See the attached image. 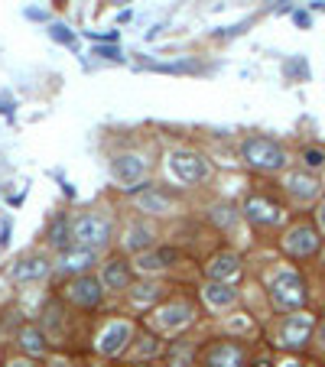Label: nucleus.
<instances>
[{
  "mask_svg": "<svg viewBox=\"0 0 325 367\" xmlns=\"http://www.w3.org/2000/svg\"><path fill=\"white\" fill-rule=\"evenodd\" d=\"M319 345H322V351H325V322L319 325Z\"/></svg>",
  "mask_w": 325,
  "mask_h": 367,
  "instance_id": "41",
  "label": "nucleus"
},
{
  "mask_svg": "<svg viewBox=\"0 0 325 367\" xmlns=\"http://www.w3.org/2000/svg\"><path fill=\"white\" fill-rule=\"evenodd\" d=\"M92 56L104 59V62H124V56H121V49L117 46H98V49H92Z\"/></svg>",
  "mask_w": 325,
  "mask_h": 367,
  "instance_id": "31",
  "label": "nucleus"
},
{
  "mask_svg": "<svg viewBox=\"0 0 325 367\" xmlns=\"http://www.w3.org/2000/svg\"><path fill=\"white\" fill-rule=\"evenodd\" d=\"M287 192L296 198V202H312V198H319L322 186H319V179H312L309 172H289L287 176Z\"/></svg>",
  "mask_w": 325,
  "mask_h": 367,
  "instance_id": "17",
  "label": "nucleus"
},
{
  "mask_svg": "<svg viewBox=\"0 0 325 367\" xmlns=\"http://www.w3.org/2000/svg\"><path fill=\"white\" fill-rule=\"evenodd\" d=\"M49 36L56 39V43H62V46H75V33L65 27V23H52V27H49Z\"/></svg>",
  "mask_w": 325,
  "mask_h": 367,
  "instance_id": "29",
  "label": "nucleus"
},
{
  "mask_svg": "<svg viewBox=\"0 0 325 367\" xmlns=\"http://www.w3.org/2000/svg\"><path fill=\"white\" fill-rule=\"evenodd\" d=\"M202 367H244V348L231 341H218L205 351Z\"/></svg>",
  "mask_w": 325,
  "mask_h": 367,
  "instance_id": "14",
  "label": "nucleus"
},
{
  "mask_svg": "<svg viewBox=\"0 0 325 367\" xmlns=\"http://www.w3.org/2000/svg\"><path fill=\"white\" fill-rule=\"evenodd\" d=\"M153 241H157V231L150 225H143V221H133V225L127 227V234H124V247H127L130 254H147V250H153Z\"/></svg>",
  "mask_w": 325,
  "mask_h": 367,
  "instance_id": "16",
  "label": "nucleus"
},
{
  "mask_svg": "<svg viewBox=\"0 0 325 367\" xmlns=\"http://www.w3.org/2000/svg\"><path fill=\"white\" fill-rule=\"evenodd\" d=\"M49 244L56 247V250H68V241L75 237V231H72V225H68V218L65 215H59L52 225H49Z\"/></svg>",
  "mask_w": 325,
  "mask_h": 367,
  "instance_id": "23",
  "label": "nucleus"
},
{
  "mask_svg": "<svg viewBox=\"0 0 325 367\" xmlns=\"http://www.w3.org/2000/svg\"><path fill=\"white\" fill-rule=\"evenodd\" d=\"M127 341H130L127 322H111V325L98 335V354H104V358H117V354L127 348Z\"/></svg>",
  "mask_w": 325,
  "mask_h": 367,
  "instance_id": "13",
  "label": "nucleus"
},
{
  "mask_svg": "<svg viewBox=\"0 0 325 367\" xmlns=\"http://www.w3.org/2000/svg\"><path fill=\"white\" fill-rule=\"evenodd\" d=\"M303 160H306L309 170H322V166H325V153L316 150V147H309V150L303 153Z\"/></svg>",
  "mask_w": 325,
  "mask_h": 367,
  "instance_id": "32",
  "label": "nucleus"
},
{
  "mask_svg": "<svg viewBox=\"0 0 325 367\" xmlns=\"http://www.w3.org/2000/svg\"><path fill=\"white\" fill-rule=\"evenodd\" d=\"M241 156L247 166H254L260 172H280L287 166V150L270 137H247L241 147Z\"/></svg>",
  "mask_w": 325,
  "mask_h": 367,
  "instance_id": "1",
  "label": "nucleus"
},
{
  "mask_svg": "<svg viewBox=\"0 0 325 367\" xmlns=\"http://www.w3.org/2000/svg\"><path fill=\"white\" fill-rule=\"evenodd\" d=\"M202 299L208 309H231L238 302V290H231L228 283H208L202 290Z\"/></svg>",
  "mask_w": 325,
  "mask_h": 367,
  "instance_id": "19",
  "label": "nucleus"
},
{
  "mask_svg": "<svg viewBox=\"0 0 325 367\" xmlns=\"http://www.w3.org/2000/svg\"><path fill=\"white\" fill-rule=\"evenodd\" d=\"M273 3H277V10H280V13H287V10H289V3H293V0H273Z\"/></svg>",
  "mask_w": 325,
  "mask_h": 367,
  "instance_id": "39",
  "label": "nucleus"
},
{
  "mask_svg": "<svg viewBox=\"0 0 325 367\" xmlns=\"http://www.w3.org/2000/svg\"><path fill=\"white\" fill-rule=\"evenodd\" d=\"M322 264H325V254H322Z\"/></svg>",
  "mask_w": 325,
  "mask_h": 367,
  "instance_id": "45",
  "label": "nucleus"
},
{
  "mask_svg": "<svg viewBox=\"0 0 325 367\" xmlns=\"http://www.w3.org/2000/svg\"><path fill=\"white\" fill-rule=\"evenodd\" d=\"M293 23H296V27H303V29L312 27V17H309V10H293Z\"/></svg>",
  "mask_w": 325,
  "mask_h": 367,
  "instance_id": "33",
  "label": "nucleus"
},
{
  "mask_svg": "<svg viewBox=\"0 0 325 367\" xmlns=\"http://www.w3.org/2000/svg\"><path fill=\"white\" fill-rule=\"evenodd\" d=\"M130 299H133V306H153V302L159 299V286H153V283H140V286H133L130 290Z\"/></svg>",
  "mask_w": 325,
  "mask_h": 367,
  "instance_id": "24",
  "label": "nucleus"
},
{
  "mask_svg": "<svg viewBox=\"0 0 325 367\" xmlns=\"http://www.w3.org/2000/svg\"><path fill=\"white\" fill-rule=\"evenodd\" d=\"M169 170H173V176H176L179 182H186V186H202V182L212 176L208 160L195 150H173L169 153Z\"/></svg>",
  "mask_w": 325,
  "mask_h": 367,
  "instance_id": "3",
  "label": "nucleus"
},
{
  "mask_svg": "<svg viewBox=\"0 0 325 367\" xmlns=\"http://www.w3.org/2000/svg\"><path fill=\"white\" fill-rule=\"evenodd\" d=\"M173 260H176V250H173V247H159V250H147V254H140L137 267H140V270H147V274H157V270L169 267Z\"/></svg>",
  "mask_w": 325,
  "mask_h": 367,
  "instance_id": "22",
  "label": "nucleus"
},
{
  "mask_svg": "<svg viewBox=\"0 0 325 367\" xmlns=\"http://www.w3.org/2000/svg\"><path fill=\"white\" fill-rule=\"evenodd\" d=\"M153 322H157L163 331H179V329H186V325L195 322V309L189 306V302H169V306L157 309Z\"/></svg>",
  "mask_w": 325,
  "mask_h": 367,
  "instance_id": "12",
  "label": "nucleus"
},
{
  "mask_svg": "<svg viewBox=\"0 0 325 367\" xmlns=\"http://www.w3.org/2000/svg\"><path fill=\"white\" fill-rule=\"evenodd\" d=\"M287 367H299V364H287Z\"/></svg>",
  "mask_w": 325,
  "mask_h": 367,
  "instance_id": "44",
  "label": "nucleus"
},
{
  "mask_svg": "<svg viewBox=\"0 0 325 367\" xmlns=\"http://www.w3.org/2000/svg\"><path fill=\"white\" fill-rule=\"evenodd\" d=\"M192 364V348H189L186 341H179L169 348V367H189Z\"/></svg>",
  "mask_w": 325,
  "mask_h": 367,
  "instance_id": "27",
  "label": "nucleus"
},
{
  "mask_svg": "<svg viewBox=\"0 0 325 367\" xmlns=\"http://www.w3.org/2000/svg\"><path fill=\"white\" fill-rule=\"evenodd\" d=\"M17 345L27 358H43L46 354V331L39 329V325H23L17 331Z\"/></svg>",
  "mask_w": 325,
  "mask_h": 367,
  "instance_id": "18",
  "label": "nucleus"
},
{
  "mask_svg": "<svg viewBox=\"0 0 325 367\" xmlns=\"http://www.w3.org/2000/svg\"><path fill=\"white\" fill-rule=\"evenodd\" d=\"M49 270H52V264H49L43 254H27L10 267V280L13 283H39L49 276Z\"/></svg>",
  "mask_w": 325,
  "mask_h": 367,
  "instance_id": "11",
  "label": "nucleus"
},
{
  "mask_svg": "<svg viewBox=\"0 0 325 367\" xmlns=\"http://www.w3.org/2000/svg\"><path fill=\"white\" fill-rule=\"evenodd\" d=\"M312 329H316V322H312V315H306V312H299V315H287L283 325H280V345L289 348V351L306 348Z\"/></svg>",
  "mask_w": 325,
  "mask_h": 367,
  "instance_id": "6",
  "label": "nucleus"
},
{
  "mask_svg": "<svg viewBox=\"0 0 325 367\" xmlns=\"http://www.w3.org/2000/svg\"><path fill=\"white\" fill-rule=\"evenodd\" d=\"M27 20H49V17H46V10H33V7H29L27 10Z\"/></svg>",
  "mask_w": 325,
  "mask_h": 367,
  "instance_id": "36",
  "label": "nucleus"
},
{
  "mask_svg": "<svg viewBox=\"0 0 325 367\" xmlns=\"http://www.w3.org/2000/svg\"><path fill=\"white\" fill-rule=\"evenodd\" d=\"M133 202H137L140 211H153V215H163V211H169V205H173V198L163 195V192L153 186H143V195H133Z\"/></svg>",
  "mask_w": 325,
  "mask_h": 367,
  "instance_id": "21",
  "label": "nucleus"
},
{
  "mask_svg": "<svg viewBox=\"0 0 325 367\" xmlns=\"http://www.w3.org/2000/svg\"><path fill=\"white\" fill-rule=\"evenodd\" d=\"M133 367H153V364H147V361H143V364H133Z\"/></svg>",
  "mask_w": 325,
  "mask_h": 367,
  "instance_id": "43",
  "label": "nucleus"
},
{
  "mask_svg": "<svg viewBox=\"0 0 325 367\" xmlns=\"http://www.w3.org/2000/svg\"><path fill=\"white\" fill-rule=\"evenodd\" d=\"M94 264H98V250H92V247H68L59 257L56 270L62 276H82V274H92Z\"/></svg>",
  "mask_w": 325,
  "mask_h": 367,
  "instance_id": "8",
  "label": "nucleus"
},
{
  "mask_svg": "<svg viewBox=\"0 0 325 367\" xmlns=\"http://www.w3.org/2000/svg\"><path fill=\"white\" fill-rule=\"evenodd\" d=\"M7 367H33V361L29 358H13V361H7Z\"/></svg>",
  "mask_w": 325,
  "mask_h": 367,
  "instance_id": "37",
  "label": "nucleus"
},
{
  "mask_svg": "<svg viewBox=\"0 0 325 367\" xmlns=\"http://www.w3.org/2000/svg\"><path fill=\"white\" fill-rule=\"evenodd\" d=\"M65 296L78 306V309H98L104 299V283L94 280L92 274H82V276H72V283H68V290H65Z\"/></svg>",
  "mask_w": 325,
  "mask_h": 367,
  "instance_id": "5",
  "label": "nucleus"
},
{
  "mask_svg": "<svg viewBox=\"0 0 325 367\" xmlns=\"http://www.w3.org/2000/svg\"><path fill=\"white\" fill-rule=\"evenodd\" d=\"M283 72H287V78H293V82H309V62H306V56L287 59Z\"/></svg>",
  "mask_w": 325,
  "mask_h": 367,
  "instance_id": "26",
  "label": "nucleus"
},
{
  "mask_svg": "<svg viewBox=\"0 0 325 367\" xmlns=\"http://www.w3.org/2000/svg\"><path fill=\"white\" fill-rule=\"evenodd\" d=\"M205 274H208V280H212V283L234 280V276L241 274V257L234 254V250H222V254L212 257V264L205 267Z\"/></svg>",
  "mask_w": 325,
  "mask_h": 367,
  "instance_id": "15",
  "label": "nucleus"
},
{
  "mask_svg": "<svg viewBox=\"0 0 325 367\" xmlns=\"http://www.w3.org/2000/svg\"><path fill=\"white\" fill-rule=\"evenodd\" d=\"M7 241H10V218L3 221V225H0V247L7 244Z\"/></svg>",
  "mask_w": 325,
  "mask_h": 367,
  "instance_id": "35",
  "label": "nucleus"
},
{
  "mask_svg": "<svg viewBox=\"0 0 325 367\" xmlns=\"http://www.w3.org/2000/svg\"><path fill=\"white\" fill-rule=\"evenodd\" d=\"M283 250H287L289 257H299V260H306V257H312L319 250V234L312 225H296L289 227L287 237H283Z\"/></svg>",
  "mask_w": 325,
  "mask_h": 367,
  "instance_id": "7",
  "label": "nucleus"
},
{
  "mask_svg": "<svg viewBox=\"0 0 325 367\" xmlns=\"http://www.w3.org/2000/svg\"><path fill=\"white\" fill-rule=\"evenodd\" d=\"M75 241H78V247H92V250H101V247L111 244V234H114V227L111 221L104 215H82V218H75Z\"/></svg>",
  "mask_w": 325,
  "mask_h": 367,
  "instance_id": "4",
  "label": "nucleus"
},
{
  "mask_svg": "<svg viewBox=\"0 0 325 367\" xmlns=\"http://www.w3.org/2000/svg\"><path fill=\"white\" fill-rule=\"evenodd\" d=\"M244 215H247V221H254L257 227H277L280 221H283V208H280L277 202L263 198V195H251L247 202H244Z\"/></svg>",
  "mask_w": 325,
  "mask_h": 367,
  "instance_id": "10",
  "label": "nucleus"
},
{
  "mask_svg": "<svg viewBox=\"0 0 325 367\" xmlns=\"http://www.w3.org/2000/svg\"><path fill=\"white\" fill-rule=\"evenodd\" d=\"M312 10H316V13H325V0H312Z\"/></svg>",
  "mask_w": 325,
  "mask_h": 367,
  "instance_id": "40",
  "label": "nucleus"
},
{
  "mask_svg": "<svg viewBox=\"0 0 325 367\" xmlns=\"http://www.w3.org/2000/svg\"><path fill=\"white\" fill-rule=\"evenodd\" d=\"M270 296H273V306H280V309L299 312L306 306V283H303L299 274H293V270H283V274H277L273 283H270Z\"/></svg>",
  "mask_w": 325,
  "mask_h": 367,
  "instance_id": "2",
  "label": "nucleus"
},
{
  "mask_svg": "<svg viewBox=\"0 0 325 367\" xmlns=\"http://www.w3.org/2000/svg\"><path fill=\"white\" fill-rule=\"evenodd\" d=\"M316 218H319V227H322V231H325V202H322V205H319Z\"/></svg>",
  "mask_w": 325,
  "mask_h": 367,
  "instance_id": "38",
  "label": "nucleus"
},
{
  "mask_svg": "<svg viewBox=\"0 0 325 367\" xmlns=\"http://www.w3.org/2000/svg\"><path fill=\"white\" fill-rule=\"evenodd\" d=\"M208 218H212V225L215 227H234V221H238V211H234L231 205H215L212 211H208Z\"/></svg>",
  "mask_w": 325,
  "mask_h": 367,
  "instance_id": "25",
  "label": "nucleus"
},
{
  "mask_svg": "<svg viewBox=\"0 0 325 367\" xmlns=\"http://www.w3.org/2000/svg\"><path fill=\"white\" fill-rule=\"evenodd\" d=\"M121 3H127V0H121Z\"/></svg>",
  "mask_w": 325,
  "mask_h": 367,
  "instance_id": "46",
  "label": "nucleus"
},
{
  "mask_svg": "<svg viewBox=\"0 0 325 367\" xmlns=\"http://www.w3.org/2000/svg\"><path fill=\"white\" fill-rule=\"evenodd\" d=\"M101 283L104 290H127L130 286V264L121 260V257H114L104 264V274H101Z\"/></svg>",
  "mask_w": 325,
  "mask_h": 367,
  "instance_id": "20",
  "label": "nucleus"
},
{
  "mask_svg": "<svg viewBox=\"0 0 325 367\" xmlns=\"http://www.w3.org/2000/svg\"><path fill=\"white\" fill-rule=\"evenodd\" d=\"M111 172H114V179L121 182V186L137 188V182L147 176V160H143L140 153H121V156H114Z\"/></svg>",
  "mask_w": 325,
  "mask_h": 367,
  "instance_id": "9",
  "label": "nucleus"
},
{
  "mask_svg": "<svg viewBox=\"0 0 325 367\" xmlns=\"http://www.w3.org/2000/svg\"><path fill=\"white\" fill-rule=\"evenodd\" d=\"M251 27H254V20H241V23H234L228 29H215V39H234V36H241V33H247Z\"/></svg>",
  "mask_w": 325,
  "mask_h": 367,
  "instance_id": "30",
  "label": "nucleus"
},
{
  "mask_svg": "<svg viewBox=\"0 0 325 367\" xmlns=\"http://www.w3.org/2000/svg\"><path fill=\"white\" fill-rule=\"evenodd\" d=\"M133 351H137V358H153V354H159V345L153 335H143V338L133 345Z\"/></svg>",
  "mask_w": 325,
  "mask_h": 367,
  "instance_id": "28",
  "label": "nucleus"
},
{
  "mask_svg": "<svg viewBox=\"0 0 325 367\" xmlns=\"http://www.w3.org/2000/svg\"><path fill=\"white\" fill-rule=\"evenodd\" d=\"M88 39H104V43H114V39H117V33H92V29H88Z\"/></svg>",
  "mask_w": 325,
  "mask_h": 367,
  "instance_id": "34",
  "label": "nucleus"
},
{
  "mask_svg": "<svg viewBox=\"0 0 325 367\" xmlns=\"http://www.w3.org/2000/svg\"><path fill=\"white\" fill-rule=\"evenodd\" d=\"M254 367H273V364H270L267 358H260V361H254Z\"/></svg>",
  "mask_w": 325,
  "mask_h": 367,
  "instance_id": "42",
  "label": "nucleus"
}]
</instances>
